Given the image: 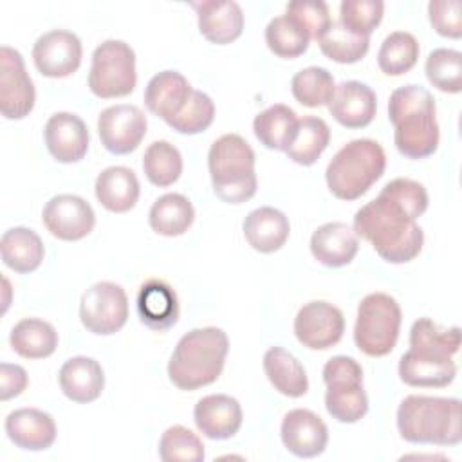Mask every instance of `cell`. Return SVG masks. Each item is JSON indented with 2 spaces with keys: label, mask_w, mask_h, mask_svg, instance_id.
Returning <instances> with one entry per match:
<instances>
[{
  "label": "cell",
  "mask_w": 462,
  "mask_h": 462,
  "mask_svg": "<svg viewBox=\"0 0 462 462\" xmlns=\"http://www.w3.org/2000/svg\"><path fill=\"white\" fill-rule=\"evenodd\" d=\"M384 168L386 155L377 141L354 139L332 157L325 179L334 197L341 200H356L381 179Z\"/></svg>",
  "instance_id": "8992f818"
},
{
  "label": "cell",
  "mask_w": 462,
  "mask_h": 462,
  "mask_svg": "<svg viewBox=\"0 0 462 462\" xmlns=\"http://www.w3.org/2000/svg\"><path fill=\"white\" fill-rule=\"evenodd\" d=\"M291 90L298 103L309 108H316L330 103L336 90V83L327 69L307 67L292 76Z\"/></svg>",
  "instance_id": "f35d334b"
},
{
  "label": "cell",
  "mask_w": 462,
  "mask_h": 462,
  "mask_svg": "<svg viewBox=\"0 0 462 462\" xmlns=\"http://www.w3.org/2000/svg\"><path fill=\"white\" fill-rule=\"evenodd\" d=\"M143 170L152 184L166 188L180 177L182 155L171 143L153 141L143 155Z\"/></svg>",
  "instance_id": "8d00e7d4"
},
{
  "label": "cell",
  "mask_w": 462,
  "mask_h": 462,
  "mask_svg": "<svg viewBox=\"0 0 462 462\" xmlns=\"http://www.w3.org/2000/svg\"><path fill=\"white\" fill-rule=\"evenodd\" d=\"M354 233L368 240L390 263L411 262L422 249L424 233L399 204L379 193L354 215Z\"/></svg>",
  "instance_id": "6da1fadb"
},
{
  "label": "cell",
  "mask_w": 462,
  "mask_h": 462,
  "mask_svg": "<svg viewBox=\"0 0 462 462\" xmlns=\"http://www.w3.org/2000/svg\"><path fill=\"white\" fill-rule=\"evenodd\" d=\"M327 384L325 408L332 419L354 424L368 411V397L363 388V368L348 356H334L323 366Z\"/></svg>",
  "instance_id": "ba28073f"
},
{
  "label": "cell",
  "mask_w": 462,
  "mask_h": 462,
  "mask_svg": "<svg viewBox=\"0 0 462 462\" xmlns=\"http://www.w3.org/2000/svg\"><path fill=\"white\" fill-rule=\"evenodd\" d=\"M146 116L135 105H112L97 117L101 144L114 155L134 152L146 135Z\"/></svg>",
  "instance_id": "7c38bea8"
},
{
  "label": "cell",
  "mask_w": 462,
  "mask_h": 462,
  "mask_svg": "<svg viewBox=\"0 0 462 462\" xmlns=\"http://www.w3.org/2000/svg\"><path fill=\"white\" fill-rule=\"evenodd\" d=\"M27 372L20 365H0V399L7 401L27 388Z\"/></svg>",
  "instance_id": "c3c4849f"
},
{
  "label": "cell",
  "mask_w": 462,
  "mask_h": 462,
  "mask_svg": "<svg viewBox=\"0 0 462 462\" xmlns=\"http://www.w3.org/2000/svg\"><path fill=\"white\" fill-rule=\"evenodd\" d=\"M42 220L52 236L74 242L85 238L94 229L96 215L85 199L63 193L45 204Z\"/></svg>",
  "instance_id": "5bb4252c"
},
{
  "label": "cell",
  "mask_w": 462,
  "mask_h": 462,
  "mask_svg": "<svg viewBox=\"0 0 462 462\" xmlns=\"http://www.w3.org/2000/svg\"><path fill=\"white\" fill-rule=\"evenodd\" d=\"M377 110L375 92L361 81L350 79L336 85L328 103L330 116L346 128H363L372 123Z\"/></svg>",
  "instance_id": "d6986e66"
},
{
  "label": "cell",
  "mask_w": 462,
  "mask_h": 462,
  "mask_svg": "<svg viewBox=\"0 0 462 462\" xmlns=\"http://www.w3.org/2000/svg\"><path fill=\"white\" fill-rule=\"evenodd\" d=\"M428 81L448 94L462 90V54L455 49H435L426 60Z\"/></svg>",
  "instance_id": "60d3db41"
},
{
  "label": "cell",
  "mask_w": 462,
  "mask_h": 462,
  "mask_svg": "<svg viewBox=\"0 0 462 462\" xmlns=\"http://www.w3.org/2000/svg\"><path fill=\"white\" fill-rule=\"evenodd\" d=\"M401 319V307L393 296L384 292L365 296L357 307L354 327L356 346L370 357L390 354L399 337Z\"/></svg>",
  "instance_id": "52a82bcc"
},
{
  "label": "cell",
  "mask_w": 462,
  "mask_h": 462,
  "mask_svg": "<svg viewBox=\"0 0 462 462\" xmlns=\"http://www.w3.org/2000/svg\"><path fill=\"white\" fill-rule=\"evenodd\" d=\"M298 126V117L287 105L276 103L263 112H260L253 121V130L256 139L269 150H282L289 146L294 130Z\"/></svg>",
  "instance_id": "836d02e7"
},
{
  "label": "cell",
  "mask_w": 462,
  "mask_h": 462,
  "mask_svg": "<svg viewBox=\"0 0 462 462\" xmlns=\"http://www.w3.org/2000/svg\"><path fill=\"white\" fill-rule=\"evenodd\" d=\"M460 420L455 397L408 395L397 408V430L411 444L457 446L462 440Z\"/></svg>",
  "instance_id": "277c9868"
},
{
  "label": "cell",
  "mask_w": 462,
  "mask_h": 462,
  "mask_svg": "<svg viewBox=\"0 0 462 462\" xmlns=\"http://www.w3.org/2000/svg\"><path fill=\"white\" fill-rule=\"evenodd\" d=\"M199 431L211 440L231 439L242 426V408L231 395L213 393L202 397L193 410Z\"/></svg>",
  "instance_id": "ffe728a7"
},
{
  "label": "cell",
  "mask_w": 462,
  "mask_h": 462,
  "mask_svg": "<svg viewBox=\"0 0 462 462\" xmlns=\"http://www.w3.org/2000/svg\"><path fill=\"white\" fill-rule=\"evenodd\" d=\"M191 90V85L180 72L162 70L148 81L144 103L153 116L170 123L184 108Z\"/></svg>",
  "instance_id": "cb8c5ba5"
},
{
  "label": "cell",
  "mask_w": 462,
  "mask_h": 462,
  "mask_svg": "<svg viewBox=\"0 0 462 462\" xmlns=\"http://www.w3.org/2000/svg\"><path fill=\"white\" fill-rule=\"evenodd\" d=\"M137 83L135 52L121 40H106L92 52L88 88L101 99L128 96Z\"/></svg>",
  "instance_id": "9c48e42d"
},
{
  "label": "cell",
  "mask_w": 462,
  "mask_h": 462,
  "mask_svg": "<svg viewBox=\"0 0 462 462\" xmlns=\"http://www.w3.org/2000/svg\"><path fill=\"white\" fill-rule=\"evenodd\" d=\"M5 433L20 449L43 451L56 440V424L43 410L20 408L5 417Z\"/></svg>",
  "instance_id": "7402d4cb"
},
{
  "label": "cell",
  "mask_w": 462,
  "mask_h": 462,
  "mask_svg": "<svg viewBox=\"0 0 462 462\" xmlns=\"http://www.w3.org/2000/svg\"><path fill=\"white\" fill-rule=\"evenodd\" d=\"M79 318L83 327L92 334H116L128 319V298L125 289L112 282L94 283L81 296Z\"/></svg>",
  "instance_id": "30bf717a"
},
{
  "label": "cell",
  "mask_w": 462,
  "mask_h": 462,
  "mask_svg": "<svg viewBox=\"0 0 462 462\" xmlns=\"http://www.w3.org/2000/svg\"><path fill=\"white\" fill-rule=\"evenodd\" d=\"M49 153L63 164L78 162L88 150V130L81 117L70 112H58L49 117L45 130Z\"/></svg>",
  "instance_id": "e0dca14e"
},
{
  "label": "cell",
  "mask_w": 462,
  "mask_h": 462,
  "mask_svg": "<svg viewBox=\"0 0 462 462\" xmlns=\"http://www.w3.org/2000/svg\"><path fill=\"white\" fill-rule=\"evenodd\" d=\"M244 236L254 251L274 253L289 238V218L276 208L262 206L253 209L244 220Z\"/></svg>",
  "instance_id": "4316f807"
},
{
  "label": "cell",
  "mask_w": 462,
  "mask_h": 462,
  "mask_svg": "<svg viewBox=\"0 0 462 462\" xmlns=\"http://www.w3.org/2000/svg\"><path fill=\"white\" fill-rule=\"evenodd\" d=\"M227 350L229 339L222 328H193L179 339L170 357V381L186 392L215 383L222 374Z\"/></svg>",
  "instance_id": "3957f363"
},
{
  "label": "cell",
  "mask_w": 462,
  "mask_h": 462,
  "mask_svg": "<svg viewBox=\"0 0 462 462\" xmlns=\"http://www.w3.org/2000/svg\"><path fill=\"white\" fill-rule=\"evenodd\" d=\"M280 435L287 451L300 458H312L321 455L328 442L327 424L319 415L303 408H296L285 413Z\"/></svg>",
  "instance_id": "2e32d148"
},
{
  "label": "cell",
  "mask_w": 462,
  "mask_h": 462,
  "mask_svg": "<svg viewBox=\"0 0 462 462\" xmlns=\"http://www.w3.org/2000/svg\"><path fill=\"white\" fill-rule=\"evenodd\" d=\"M457 365L449 356L410 348L399 359V377L408 386L442 388L453 383Z\"/></svg>",
  "instance_id": "ac0fdd59"
},
{
  "label": "cell",
  "mask_w": 462,
  "mask_h": 462,
  "mask_svg": "<svg viewBox=\"0 0 462 462\" xmlns=\"http://www.w3.org/2000/svg\"><path fill=\"white\" fill-rule=\"evenodd\" d=\"M83 49L79 38L63 29H54L42 34L32 47L36 69L47 78H67L78 70Z\"/></svg>",
  "instance_id": "9a60e30c"
},
{
  "label": "cell",
  "mask_w": 462,
  "mask_h": 462,
  "mask_svg": "<svg viewBox=\"0 0 462 462\" xmlns=\"http://www.w3.org/2000/svg\"><path fill=\"white\" fill-rule=\"evenodd\" d=\"M310 42V34L291 16L273 18L265 27V43L280 58L301 56Z\"/></svg>",
  "instance_id": "74e56055"
},
{
  "label": "cell",
  "mask_w": 462,
  "mask_h": 462,
  "mask_svg": "<svg viewBox=\"0 0 462 462\" xmlns=\"http://www.w3.org/2000/svg\"><path fill=\"white\" fill-rule=\"evenodd\" d=\"M9 343L11 348L25 359H43L56 350L58 332L43 319L25 318L13 327Z\"/></svg>",
  "instance_id": "4dcf8cb0"
},
{
  "label": "cell",
  "mask_w": 462,
  "mask_h": 462,
  "mask_svg": "<svg viewBox=\"0 0 462 462\" xmlns=\"http://www.w3.org/2000/svg\"><path fill=\"white\" fill-rule=\"evenodd\" d=\"M419 60V43L413 34L395 31L388 34L377 52V65L386 76H401L415 67Z\"/></svg>",
  "instance_id": "d590c367"
},
{
  "label": "cell",
  "mask_w": 462,
  "mask_h": 462,
  "mask_svg": "<svg viewBox=\"0 0 462 462\" xmlns=\"http://www.w3.org/2000/svg\"><path fill=\"white\" fill-rule=\"evenodd\" d=\"M428 16L433 29L440 36H462V4L460 0H431L428 4Z\"/></svg>",
  "instance_id": "7dc6e473"
},
{
  "label": "cell",
  "mask_w": 462,
  "mask_h": 462,
  "mask_svg": "<svg viewBox=\"0 0 462 462\" xmlns=\"http://www.w3.org/2000/svg\"><path fill=\"white\" fill-rule=\"evenodd\" d=\"M263 370L271 384L287 397H301L309 390L305 368L291 352L282 346H271L265 352Z\"/></svg>",
  "instance_id": "f546056e"
},
{
  "label": "cell",
  "mask_w": 462,
  "mask_h": 462,
  "mask_svg": "<svg viewBox=\"0 0 462 462\" xmlns=\"http://www.w3.org/2000/svg\"><path fill=\"white\" fill-rule=\"evenodd\" d=\"M191 7L197 11L199 31L202 36L217 45L235 42L244 29L242 7L233 0H204L193 2Z\"/></svg>",
  "instance_id": "44dd1931"
},
{
  "label": "cell",
  "mask_w": 462,
  "mask_h": 462,
  "mask_svg": "<svg viewBox=\"0 0 462 462\" xmlns=\"http://www.w3.org/2000/svg\"><path fill=\"white\" fill-rule=\"evenodd\" d=\"M330 141V128L321 117L307 116L303 119H298V126L294 130V135L285 148V153L291 161L310 166L314 164L319 155L325 152Z\"/></svg>",
  "instance_id": "d6a6232c"
},
{
  "label": "cell",
  "mask_w": 462,
  "mask_h": 462,
  "mask_svg": "<svg viewBox=\"0 0 462 462\" xmlns=\"http://www.w3.org/2000/svg\"><path fill=\"white\" fill-rule=\"evenodd\" d=\"M208 168L215 195L227 204H242L256 193L254 152L236 135L218 137L208 153Z\"/></svg>",
  "instance_id": "5b68a950"
},
{
  "label": "cell",
  "mask_w": 462,
  "mask_h": 462,
  "mask_svg": "<svg viewBox=\"0 0 462 462\" xmlns=\"http://www.w3.org/2000/svg\"><path fill=\"white\" fill-rule=\"evenodd\" d=\"M343 332V312L328 301H309L294 318L296 339L310 350H327L337 345Z\"/></svg>",
  "instance_id": "4fadbf2b"
},
{
  "label": "cell",
  "mask_w": 462,
  "mask_h": 462,
  "mask_svg": "<svg viewBox=\"0 0 462 462\" xmlns=\"http://www.w3.org/2000/svg\"><path fill=\"white\" fill-rule=\"evenodd\" d=\"M0 253L4 263L14 273H32L43 260L42 238L29 227H11L2 235Z\"/></svg>",
  "instance_id": "f1b7e54d"
},
{
  "label": "cell",
  "mask_w": 462,
  "mask_h": 462,
  "mask_svg": "<svg viewBox=\"0 0 462 462\" xmlns=\"http://www.w3.org/2000/svg\"><path fill=\"white\" fill-rule=\"evenodd\" d=\"M359 244L352 227L345 222H327L310 236L312 256L327 267H343L354 260Z\"/></svg>",
  "instance_id": "d4e9b609"
},
{
  "label": "cell",
  "mask_w": 462,
  "mask_h": 462,
  "mask_svg": "<svg viewBox=\"0 0 462 462\" xmlns=\"http://www.w3.org/2000/svg\"><path fill=\"white\" fill-rule=\"evenodd\" d=\"M195 220L191 202L180 193H166L159 197L148 213L150 227L162 236L184 235Z\"/></svg>",
  "instance_id": "1f68e13d"
},
{
  "label": "cell",
  "mask_w": 462,
  "mask_h": 462,
  "mask_svg": "<svg viewBox=\"0 0 462 462\" xmlns=\"http://www.w3.org/2000/svg\"><path fill=\"white\" fill-rule=\"evenodd\" d=\"M384 4L381 0H343L339 5V22L352 32L370 38L381 23Z\"/></svg>",
  "instance_id": "ee69618b"
},
{
  "label": "cell",
  "mask_w": 462,
  "mask_h": 462,
  "mask_svg": "<svg viewBox=\"0 0 462 462\" xmlns=\"http://www.w3.org/2000/svg\"><path fill=\"white\" fill-rule=\"evenodd\" d=\"M318 43L328 60L336 63H356L368 52L370 38L348 31L339 20H332Z\"/></svg>",
  "instance_id": "e575fe53"
},
{
  "label": "cell",
  "mask_w": 462,
  "mask_h": 462,
  "mask_svg": "<svg viewBox=\"0 0 462 462\" xmlns=\"http://www.w3.org/2000/svg\"><path fill=\"white\" fill-rule=\"evenodd\" d=\"M58 379L65 397L79 404L96 401L105 388V374L101 365L85 356L65 361L60 368Z\"/></svg>",
  "instance_id": "484cf974"
},
{
  "label": "cell",
  "mask_w": 462,
  "mask_h": 462,
  "mask_svg": "<svg viewBox=\"0 0 462 462\" xmlns=\"http://www.w3.org/2000/svg\"><path fill=\"white\" fill-rule=\"evenodd\" d=\"M36 92L29 78L22 54L9 47H0V112L5 119H22L34 106Z\"/></svg>",
  "instance_id": "8fae6325"
},
{
  "label": "cell",
  "mask_w": 462,
  "mask_h": 462,
  "mask_svg": "<svg viewBox=\"0 0 462 462\" xmlns=\"http://www.w3.org/2000/svg\"><path fill=\"white\" fill-rule=\"evenodd\" d=\"M215 117V105L211 97L200 90H191L184 108L168 123L175 132L195 135L204 132Z\"/></svg>",
  "instance_id": "7bdbcfd3"
},
{
  "label": "cell",
  "mask_w": 462,
  "mask_h": 462,
  "mask_svg": "<svg viewBox=\"0 0 462 462\" xmlns=\"http://www.w3.org/2000/svg\"><path fill=\"white\" fill-rule=\"evenodd\" d=\"M383 195L399 204L411 218H419L428 208V193L426 188L411 179H393L383 189Z\"/></svg>",
  "instance_id": "f6af8a7d"
},
{
  "label": "cell",
  "mask_w": 462,
  "mask_h": 462,
  "mask_svg": "<svg viewBox=\"0 0 462 462\" xmlns=\"http://www.w3.org/2000/svg\"><path fill=\"white\" fill-rule=\"evenodd\" d=\"M435 99L420 85H404L392 92L388 119L395 128L397 150L408 159H424L439 146V125Z\"/></svg>",
  "instance_id": "7a4b0ae2"
},
{
  "label": "cell",
  "mask_w": 462,
  "mask_h": 462,
  "mask_svg": "<svg viewBox=\"0 0 462 462\" xmlns=\"http://www.w3.org/2000/svg\"><path fill=\"white\" fill-rule=\"evenodd\" d=\"M460 346V328H440L430 318H419L410 330V348L453 357Z\"/></svg>",
  "instance_id": "ab89813d"
},
{
  "label": "cell",
  "mask_w": 462,
  "mask_h": 462,
  "mask_svg": "<svg viewBox=\"0 0 462 462\" xmlns=\"http://www.w3.org/2000/svg\"><path fill=\"white\" fill-rule=\"evenodd\" d=\"M287 16L294 18L314 40H319L321 34L330 25L328 5L321 0H296L287 4Z\"/></svg>",
  "instance_id": "bcb514c9"
},
{
  "label": "cell",
  "mask_w": 462,
  "mask_h": 462,
  "mask_svg": "<svg viewBox=\"0 0 462 462\" xmlns=\"http://www.w3.org/2000/svg\"><path fill=\"white\" fill-rule=\"evenodd\" d=\"M137 312L152 330H166L179 319V300L175 291L162 280H146L137 292Z\"/></svg>",
  "instance_id": "603a6c76"
},
{
  "label": "cell",
  "mask_w": 462,
  "mask_h": 462,
  "mask_svg": "<svg viewBox=\"0 0 462 462\" xmlns=\"http://www.w3.org/2000/svg\"><path fill=\"white\" fill-rule=\"evenodd\" d=\"M96 197L112 213H126L139 200V180L126 166H108L96 179Z\"/></svg>",
  "instance_id": "83f0119b"
},
{
  "label": "cell",
  "mask_w": 462,
  "mask_h": 462,
  "mask_svg": "<svg viewBox=\"0 0 462 462\" xmlns=\"http://www.w3.org/2000/svg\"><path fill=\"white\" fill-rule=\"evenodd\" d=\"M159 457L164 462H202L204 444L188 428L170 426L159 440Z\"/></svg>",
  "instance_id": "b9f144b4"
}]
</instances>
